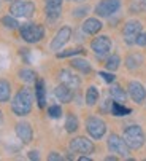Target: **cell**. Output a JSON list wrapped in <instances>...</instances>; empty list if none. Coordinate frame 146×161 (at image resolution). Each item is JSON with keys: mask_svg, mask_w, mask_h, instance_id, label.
<instances>
[{"mask_svg": "<svg viewBox=\"0 0 146 161\" xmlns=\"http://www.w3.org/2000/svg\"><path fill=\"white\" fill-rule=\"evenodd\" d=\"M32 102H34L32 91L29 88H21L16 93V96L13 97L11 110H13L14 115H18V117H26V115H29L30 110H32Z\"/></svg>", "mask_w": 146, "mask_h": 161, "instance_id": "6da1fadb", "label": "cell"}, {"mask_svg": "<svg viewBox=\"0 0 146 161\" xmlns=\"http://www.w3.org/2000/svg\"><path fill=\"white\" fill-rule=\"evenodd\" d=\"M124 141L126 144L129 145V148L132 150H138L143 147L144 141H146V137H144V132L143 129L138 126V125H130L124 129Z\"/></svg>", "mask_w": 146, "mask_h": 161, "instance_id": "7a4b0ae2", "label": "cell"}, {"mask_svg": "<svg viewBox=\"0 0 146 161\" xmlns=\"http://www.w3.org/2000/svg\"><path fill=\"white\" fill-rule=\"evenodd\" d=\"M19 32L24 42L27 43H38L43 37H44V29L41 24L37 22H29V24L19 26Z\"/></svg>", "mask_w": 146, "mask_h": 161, "instance_id": "3957f363", "label": "cell"}, {"mask_svg": "<svg viewBox=\"0 0 146 161\" xmlns=\"http://www.w3.org/2000/svg\"><path fill=\"white\" fill-rule=\"evenodd\" d=\"M86 131H87V134L92 137V139L99 141L107 132V123L102 118H99V117H89L86 120Z\"/></svg>", "mask_w": 146, "mask_h": 161, "instance_id": "277c9868", "label": "cell"}, {"mask_svg": "<svg viewBox=\"0 0 146 161\" xmlns=\"http://www.w3.org/2000/svg\"><path fill=\"white\" fill-rule=\"evenodd\" d=\"M10 13L14 18H32L35 13V5L32 2H24V0H16L10 7Z\"/></svg>", "mask_w": 146, "mask_h": 161, "instance_id": "5b68a950", "label": "cell"}, {"mask_svg": "<svg viewBox=\"0 0 146 161\" xmlns=\"http://www.w3.org/2000/svg\"><path fill=\"white\" fill-rule=\"evenodd\" d=\"M108 148L110 152L116 153L121 158H129V153H130V148L126 144L124 137H119L117 134H111L108 137Z\"/></svg>", "mask_w": 146, "mask_h": 161, "instance_id": "8992f818", "label": "cell"}, {"mask_svg": "<svg viewBox=\"0 0 146 161\" xmlns=\"http://www.w3.org/2000/svg\"><path fill=\"white\" fill-rule=\"evenodd\" d=\"M140 34H141V22L140 21L130 19V21L126 22V26L123 29V37H124V42L127 45L137 43V38H138Z\"/></svg>", "mask_w": 146, "mask_h": 161, "instance_id": "52a82bcc", "label": "cell"}, {"mask_svg": "<svg viewBox=\"0 0 146 161\" xmlns=\"http://www.w3.org/2000/svg\"><path fill=\"white\" fill-rule=\"evenodd\" d=\"M121 8V0H100L95 7V14L102 18H108L114 14Z\"/></svg>", "mask_w": 146, "mask_h": 161, "instance_id": "ba28073f", "label": "cell"}, {"mask_svg": "<svg viewBox=\"0 0 146 161\" xmlns=\"http://www.w3.org/2000/svg\"><path fill=\"white\" fill-rule=\"evenodd\" d=\"M70 150L81 155H91L94 153V144L87 137H75L70 141Z\"/></svg>", "mask_w": 146, "mask_h": 161, "instance_id": "9c48e42d", "label": "cell"}, {"mask_svg": "<svg viewBox=\"0 0 146 161\" xmlns=\"http://www.w3.org/2000/svg\"><path fill=\"white\" fill-rule=\"evenodd\" d=\"M91 48L99 58H103L111 50V40L107 35H100V37H97V38H94L91 42Z\"/></svg>", "mask_w": 146, "mask_h": 161, "instance_id": "30bf717a", "label": "cell"}, {"mask_svg": "<svg viewBox=\"0 0 146 161\" xmlns=\"http://www.w3.org/2000/svg\"><path fill=\"white\" fill-rule=\"evenodd\" d=\"M70 37H71V29H70L68 26L60 27V29L57 31L56 37L53 38V42L50 43V48H51V51H59L60 48H64V45H65V43L70 40Z\"/></svg>", "mask_w": 146, "mask_h": 161, "instance_id": "8fae6325", "label": "cell"}, {"mask_svg": "<svg viewBox=\"0 0 146 161\" xmlns=\"http://www.w3.org/2000/svg\"><path fill=\"white\" fill-rule=\"evenodd\" d=\"M127 88H129V94H130L133 102H137V104H143L144 102V99H146V89H144V86L140 81H130Z\"/></svg>", "mask_w": 146, "mask_h": 161, "instance_id": "7c38bea8", "label": "cell"}, {"mask_svg": "<svg viewBox=\"0 0 146 161\" xmlns=\"http://www.w3.org/2000/svg\"><path fill=\"white\" fill-rule=\"evenodd\" d=\"M16 134L22 144H29L34 139V129H32L30 123H27V121H19L16 125Z\"/></svg>", "mask_w": 146, "mask_h": 161, "instance_id": "4fadbf2b", "label": "cell"}, {"mask_svg": "<svg viewBox=\"0 0 146 161\" xmlns=\"http://www.w3.org/2000/svg\"><path fill=\"white\" fill-rule=\"evenodd\" d=\"M59 78L60 83H64L65 86H68L70 89H78L81 86V80L78 75H75L73 72H70L68 69H64V70L59 72Z\"/></svg>", "mask_w": 146, "mask_h": 161, "instance_id": "5bb4252c", "label": "cell"}, {"mask_svg": "<svg viewBox=\"0 0 146 161\" xmlns=\"http://www.w3.org/2000/svg\"><path fill=\"white\" fill-rule=\"evenodd\" d=\"M102 27H103L102 21L97 19V18H87V19L83 22V31H84V34H87V35H95L97 32L102 31Z\"/></svg>", "mask_w": 146, "mask_h": 161, "instance_id": "9a60e30c", "label": "cell"}, {"mask_svg": "<svg viewBox=\"0 0 146 161\" xmlns=\"http://www.w3.org/2000/svg\"><path fill=\"white\" fill-rule=\"evenodd\" d=\"M54 94H56V97L59 99V102L68 104V102L73 99V89H70L68 86H65L64 83H60L59 86H56Z\"/></svg>", "mask_w": 146, "mask_h": 161, "instance_id": "2e32d148", "label": "cell"}, {"mask_svg": "<svg viewBox=\"0 0 146 161\" xmlns=\"http://www.w3.org/2000/svg\"><path fill=\"white\" fill-rule=\"evenodd\" d=\"M35 97H37L38 107L43 108L46 105V89H44V81L41 78L35 80Z\"/></svg>", "mask_w": 146, "mask_h": 161, "instance_id": "e0dca14e", "label": "cell"}, {"mask_svg": "<svg viewBox=\"0 0 146 161\" xmlns=\"http://www.w3.org/2000/svg\"><path fill=\"white\" fill-rule=\"evenodd\" d=\"M110 96H111V99L113 101H116V102H121V104H124L126 101H127V94H126V91L121 88L119 85H114V86H111L110 88Z\"/></svg>", "mask_w": 146, "mask_h": 161, "instance_id": "ac0fdd59", "label": "cell"}, {"mask_svg": "<svg viewBox=\"0 0 146 161\" xmlns=\"http://www.w3.org/2000/svg\"><path fill=\"white\" fill-rule=\"evenodd\" d=\"M70 64H71V67H73V69L80 70L81 74H91V72H92V67H91V64H89L86 59L78 58V59H73Z\"/></svg>", "mask_w": 146, "mask_h": 161, "instance_id": "d6986e66", "label": "cell"}, {"mask_svg": "<svg viewBox=\"0 0 146 161\" xmlns=\"http://www.w3.org/2000/svg\"><path fill=\"white\" fill-rule=\"evenodd\" d=\"M132 110L129 107H126L124 104L121 102H111V113L114 115V117H127V115L130 113Z\"/></svg>", "mask_w": 146, "mask_h": 161, "instance_id": "ffe728a7", "label": "cell"}, {"mask_svg": "<svg viewBox=\"0 0 146 161\" xmlns=\"http://www.w3.org/2000/svg\"><path fill=\"white\" fill-rule=\"evenodd\" d=\"M11 96V86L7 80H0V102H8Z\"/></svg>", "mask_w": 146, "mask_h": 161, "instance_id": "44dd1931", "label": "cell"}, {"mask_svg": "<svg viewBox=\"0 0 146 161\" xmlns=\"http://www.w3.org/2000/svg\"><path fill=\"white\" fill-rule=\"evenodd\" d=\"M99 89H97V86H89L87 91H86V104L87 105H95L97 101H99Z\"/></svg>", "mask_w": 146, "mask_h": 161, "instance_id": "7402d4cb", "label": "cell"}, {"mask_svg": "<svg viewBox=\"0 0 146 161\" xmlns=\"http://www.w3.org/2000/svg\"><path fill=\"white\" fill-rule=\"evenodd\" d=\"M19 78L24 83H35L37 74L32 70V69H21V70H19Z\"/></svg>", "mask_w": 146, "mask_h": 161, "instance_id": "603a6c76", "label": "cell"}, {"mask_svg": "<svg viewBox=\"0 0 146 161\" xmlns=\"http://www.w3.org/2000/svg\"><path fill=\"white\" fill-rule=\"evenodd\" d=\"M119 65H121V58H119V54H111V56L105 61V67H107V70H110V72L117 70Z\"/></svg>", "mask_w": 146, "mask_h": 161, "instance_id": "cb8c5ba5", "label": "cell"}, {"mask_svg": "<svg viewBox=\"0 0 146 161\" xmlns=\"http://www.w3.org/2000/svg\"><path fill=\"white\" fill-rule=\"evenodd\" d=\"M76 129H78V118H76V115L68 113L67 120H65V131L67 132H75Z\"/></svg>", "mask_w": 146, "mask_h": 161, "instance_id": "d4e9b609", "label": "cell"}, {"mask_svg": "<svg viewBox=\"0 0 146 161\" xmlns=\"http://www.w3.org/2000/svg\"><path fill=\"white\" fill-rule=\"evenodd\" d=\"M44 11H46V18L53 22V21L59 19V16L62 13V7H44Z\"/></svg>", "mask_w": 146, "mask_h": 161, "instance_id": "484cf974", "label": "cell"}, {"mask_svg": "<svg viewBox=\"0 0 146 161\" xmlns=\"http://www.w3.org/2000/svg\"><path fill=\"white\" fill-rule=\"evenodd\" d=\"M2 24H3L7 29H13V31L19 27L18 19H16L14 16H11V14H10V16H3V18H2Z\"/></svg>", "mask_w": 146, "mask_h": 161, "instance_id": "4316f807", "label": "cell"}, {"mask_svg": "<svg viewBox=\"0 0 146 161\" xmlns=\"http://www.w3.org/2000/svg\"><path fill=\"white\" fill-rule=\"evenodd\" d=\"M126 62H127V67L129 69H137V67H140L143 64V58L140 54H132V56L127 58Z\"/></svg>", "mask_w": 146, "mask_h": 161, "instance_id": "83f0119b", "label": "cell"}, {"mask_svg": "<svg viewBox=\"0 0 146 161\" xmlns=\"http://www.w3.org/2000/svg\"><path fill=\"white\" fill-rule=\"evenodd\" d=\"M48 115H50L51 118H54V120L60 118L62 117V107L60 105H51L50 108H48Z\"/></svg>", "mask_w": 146, "mask_h": 161, "instance_id": "f1b7e54d", "label": "cell"}, {"mask_svg": "<svg viewBox=\"0 0 146 161\" xmlns=\"http://www.w3.org/2000/svg\"><path fill=\"white\" fill-rule=\"evenodd\" d=\"M84 50L83 48H73V50H67L62 53H57V58H68V56H75V54H83Z\"/></svg>", "mask_w": 146, "mask_h": 161, "instance_id": "f546056e", "label": "cell"}, {"mask_svg": "<svg viewBox=\"0 0 146 161\" xmlns=\"http://www.w3.org/2000/svg\"><path fill=\"white\" fill-rule=\"evenodd\" d=\"M99 75L107 81V83H113L114 80H116V77L113 75V74H107V72H99Z\"/></svg>", "mask_w": 146, "mask_h": 161, "instance_id": "4dcf8cb0", "label": "cell"}, {"mask_svg": "<svg viewBox=\"0 0 146 161\" xmlns=\"http://www.w3.org/2000/svg\"><path fill=\"white\" fill-rule=\"evenodd\" d=\"M44 7H62V0H44Z\"/></svg>", "mask_w": 146, "mask_h": 161, "instance_id": "1f68e13d", "label": "cell"}, {"mask_svg": "<svg viewBox=\"0 0 146 161\" xmlns=\"http://www.w3.org/2000/svg\"><path fill=\"white\" fill-rule=\"evenodd\" d=\"M137 45L138 47H146V32H141L137 38Z\"/></svg>", "mask_w": 146, "mask_h": 161, "instance_id": "d6a6232c", "label": "cell"}, {"mask_svg": "<svg viewBox=\"0 0 146 161\" xmlns=\"http://www.w3.org/2000/svg\"><path fill=\"white\" fill-rule=\"evenodd\" d=\"M86 11H89V8H87V7H83V8H78V10H75V11H73V16H75V18H80V16H84V14H86Z\"/></svg>", "mask_w": 146, "mask_h": 161, "instance_id": "836d02e7", "label": "cell"}, {"mask_svg": "<svg viewBox=\"0 0 146 161\" xmlns=\"http://www.w3.org/2000/svg\"><path fill=\"white\" fill-rule=\"evenodd\" d=\"M48 159H50V161H60V159H64L57 152H51L50 155H48Z\"/></svg>", "mask_w": 146, "mask_h": 161, "instance_id": "e575fe53", "label": "cell"}, {"mask_svg": "<svg viewBox=\"0 0 146 161\" xmlns=\"http://www.w3.org/2000/svg\"><path fill=\"white\" fill-rule=\"evenodd\" d=\"M29 159H40V153L37 152V150H32V152H29Z\"/></svg>", "mask_w": 146, "mask_h": 161, "instance_id": "d590c367", "label": "cell"}, {"mask_svg": "<svg viewBox=\"0 0 146 161\" xmlns=\"http://www.w3.org/2000/svg\"><path fill=\"white\" fill-rule=\"evenodd\" d=\"M78 159H80V161H91V156H87V155H81Z\"/></svg>", "mask_w": 146, "mask_h": 161, "instance_id": "8d00e7d4", "label": "cell"}, {"mask_svg": "<svg viewBox=\"0 0 146 161\" xmlns=\"http://www.w3.org/2000/svg\"><path fill=\"white\" fill-rule=\"evenodd\" d=\"M107 159H108V161H116L117 158H116V156H107Z\"/></svg>", "mask_w": 146, "mask_h": 161, "instance_id": "74e56055", "label": "cell"}, {"mask_svg": "<svg viewBox=\"0 0 146 161\" xmlns=\"http://www.w3.org/2000/svg\"><path fill=\"white\" fill-rule=\"evenodd\" d=\"M0 125H2V112H0Z\"/></svg>", "mask_w": 146, "mask_h": 161, "instance_id": "f35d334b", "label": "cell"}, {"mask_svg": "<svg viewBox=\"0 0 146 161\" xmlns=\"http://www.w3.org/2000/svg\"><path fill=\"white\" fill-rule=\"evenodd\" d=\"M73 2H84V0H73Z\"/></svg>", "mask_w": 146, "mask_h": 161, "instance_id": "ab89813d", "label": "cell"}]
</instances>
